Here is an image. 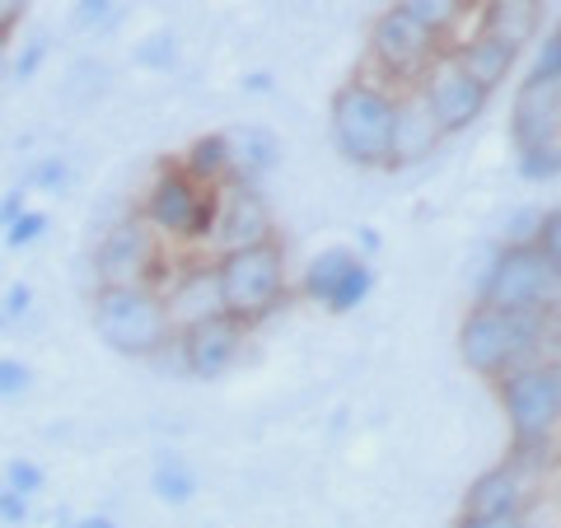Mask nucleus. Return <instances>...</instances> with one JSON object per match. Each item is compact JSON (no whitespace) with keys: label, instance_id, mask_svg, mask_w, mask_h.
I'll use <instances>...</instances> for the list:
<instances>
[{"label":"nucleus","instance_id":"1","mask_svg":"<svg viewBox=\"0 0 561 528\" xmlns=\"http://www.w3.org/2000/svg\"><path fill=\"white\" fill-rule=\"evenodd\" d=\"M557 332L552 313H511V309H491L472 305L468 319L459 323V356L472 375L482 379H505L519 365L548 360L542 342Z\"/></svg>","mask_w":561,"mask_h":528},{"label":"nucleus","instance_id":"2","mask_svg":"<svg viewBox=\"0 0 561 528\" xmlns=\"http://www.w3.org/2000/svg\"><path fill=\"white\" fill-rule=\"evenodd\" d=\"M90 323L103 346L131 360H154L179 342L164 295L154 286H99L90 299Z\"/></svg>","mask_w":561,"mask_h":528},{"label":"nucleus","instance_id":"3","mask_svg":"<svg viewBox=\"0 0 561 528\" xmlns=\"http://www.w3.org/2000/svg\"><path fill=\"white\" fill-rule=\"evenodd\" d=\"M332 146L346 164L356 169H389L393 150V122H398V94L375 80H346L332 94Z\"/></svg>","mask_w":561,"mask_h":528},{"label":"nucleus","instance_id":"4","mask_svg":"<svg viewBox=\"0 0 561 528\" xmlns=\"http://www.w3.org/2000/svg\"><path fill=\"white\" fill-rule=\"evenodd\" d=\"M216 276H220V299H225V313L239 319L243 328L262 323L267 313L280 309L286 299V253L280 243H257V249H239V253H220L216 257Z\"/></svg>","mask_w":561,"mask_h":528},{"label":"nucleus","instance_id":"5","mask_svg":"<svg viewBox=\"0 0 561 528\" xmlns=\"http://www.w3.org/2000/svg\"><path fill=\"white\" fill-rule=\"evenodd\" d=\"M478 305L511 313H561V272L542 257L538 243H505L486 267Z\"/></svg>","mask_w":561,"mask_h":528},{"label":"nucleus","instance_id":"6","mask_svg":"<svg viewBox=\"0 0 561 528\" xmlns=\"http://www.w3.org/2000/svg\"><path fill=\"white\" fill-rule=\"evenodd\" d=\"M140 220L164 243H210V220H216V187L187 179L179 164L154 173L140 202Z\"/></svg>","mask_w":561,"mask_h":528},{"label":"nucleus","instance_id":"7","mask_svg":"<svg viewBox=\"0 0 561 528\" xmlns=\"http://www.w3.org/2000/svg\"><path fill=\"white\" fill-rule=\"evenodd\" d=\"M515 445H548L561 431V360H534L496 379Z\"/></svg>","mask_w":561,"mask_h":528},{"label":"nucleus","instance_id":"8","mask_svg":"<svg viewBox=\"0 0 561 528\" xmlns=\"http://www.w3.org/2000/svg\"><path fill=\"white\" fill-rule=\"evenodd\" d=\"M445 57V38L431 33L408 10L389 5L370 28V66L383 80H393L398 90H416L426 80V70Z\"/></svg>","mask_w":561,"mask_h":528},{"label":"nucleus","instance_id":"9","mask_svg":"<svg viewBox=\"0 0 561 528\" xmlns=\"http://www.w3.org/2000/svg\"><path fill=\"white\" fill-rule=\"evenodd\" d=\"M511 136H515V150L557 146L561 140V51L552 38H542L529 76H524L515 90Z\"/></svg>","mask_w":561,"mask_h":528},{"label":"nucleus","instance_id":"10","mask_svg":"<svg viewBox=\"0 0 561 528\" xmlns=\"http://www.w3.org/2000/svg\"><path fill=\"white\" fill-rule=\"evenodd\" d=\"M160 257H164V239L150 230L140 216L108 225V234L94 249V272L99 286H154L160 280Z\"/></svg>","mask_w":561,"mask_h":528},{"label":"nucleus","instance_id":"11","mask_svg":"<svg viewBox=\"0 0 561 528\" xmlns=\"http://www.w3.org/2000/svg\"><path fill=\"white\" fill-rule=\"evenodd\" d=\"M300 290H305L309 305H323L328 313H351V309H360L365 299H370L375 267L356 249L332 243V249L309 257V267L300 276Z\"/></svg>","mask_w":561,"mask_h":528},{"label":"nucleus","instance_id":"12","mask_svg":"<svg viewBox=\"0 0 561 528\" xmlns=\"http://www.w3.org/2000/svg\"><path fill=\"white\" fill-rule=\"evenodd\" d=\"M272 243V210L262 202V192L249 179H230L216 187V220H210V249L220 253H239V249H257Z\"/></svg>","mask_w":561,"mask_h":528},{"label":"nucleus","instance_id":"13","mask_svg":"<svg viewBox=\"0 0 561 528\" xmlns=\"http://www.w3.org/2000/svg\"><path fill=\"white\" fill-rule=\"evenodd\" d=\"M416 94H421V103L431 108V117H435V127H440L445 136H454V131H468L472 122H478L482 113H486V90L482 84H472L468 76H463V66L449 57L435 61L431 70H426V80L416 84Z\"/></svg>","mask_w":561,"mask_h":528},{"label":"nucleus","instance_id":"14","mask_svg":"<svg viewBox=\"0 0 561 528\" xmlns=\"http://www.w3.org/2000/svg\"><path fill=\"white\" fill-rule=\"evenodd\" d=\"M243 328L239 319H230V313H216V319H206L197 328H183L179 332V365L187 369L192 379H220L225 369H230L239 360L243 351Z\"/></svg>","mask_w":561,"mask_h":528},{"label":"nucleus","instance_id":"15","mask_svg":"<svg viewBox=\"0 0 561 528\" xmlns=\"http://www.w3.org/2000/svg\"><path fill=\"white\" fill-rule=\"evenodd\" d=\"M160 295H164V309H169L173 332L197 328L206 319H216V313H225L216 262H183V267L173 272L169 290H160Z\"/></svg>","mask_w":561,"mask_h":528},{"label":"nucleus","instance_id":"16","mask_svg":"<svg viewBox=\"0 0 561 528\" xmlns=\"http://www.w3.org/2000/svg\"><path fill=\"white\" fill-rule=\"evenodd\" d=\"M534 468L519 459H505L496 468H486L463 496V515H524L534 491Z\"/></svg>","mask_w":561,"mask_h":528},{"label":"nucleus","instance_id":"17","mask_svg":"<svg viewBox=\"0 0 561 528\" xmlns=\"http://www.w3.org/2000/svg\"><path fill=\"white\" fill-rule=\"evenodd\" d=\"M440 127H435L431 108L421 103L416 90L398 94V122H393V150H389V169H402V164H421L426 154H435L440 146Z\"/></svg>","mask_w":561,"mask_h":528},{"label":"nucleus","instance_id":"18","mask_svg":"<svg viewBox=\"0 0 561 528\" xmlns=\"http://www.w3.org/2000/svg\"><path fill=\"white\" fill-rule=\"evenodd\" d=\"M538 28H542V0H482L478 33H486V38L524 51L538 38Z\"/></svg>","mask_w":561,"mask_h":528},{"label":"nucleus","instance_id":"19","mask_svg":"<svg viewBox=\"0 0 561 528\" xmlns=\"http://www.w3.org/2000/svg\"><path fill=\"white\" fill-rule=\"evenodd\" d=\"M449 57L463 66V76H468L472 84H482V90L491 94V90H501V84L515 76L519 51L505 47V43H496V38H486V33H472V38L454 47Z\"/></svg>","mask_w":561,"mask_h":528},{"label":"nucleus","instance_id":"20","mask_svg":"<svg viewBox=\"0 0 561 528\" xmlns=\"http://www.w3.org/2000/svg\"><path fill=\"white\" fill-rule=\"evenodd\" d=\"M187 179H197L202 187H220L234 179V160H230V140H225V131H206L187 146L183 164H179Z\"/></svg>","mask_w":561,"mask_h":528},{"label":"nucleus","instance_id":"21","mask_svg":"<svg viewBox=\"0 0 561 528\" xmlns=\"http://www.w3.org/2000/svg\"><path fill=\"white\" fill-rule=\"evenodd\" d=\"M225 140H230V160H234V179H262L272 164H276V136L267 127H234V131H225Z\"/></svg>","mask_w":561,"mask_h":528},{"label":"nucleus","instance_id":"22","mask_svg":"<svg viewBox=\"0 0 561 528\" xmlns=\"http://www.w3.org/2000/svg\"><path fill=\"white\" fill-rule=\"evenodd\" d=\"M150 486L164 505H187L197 496V472H192L183 454H160V463L150 468Z\"/></svg>","mask_w":561,"mask_h":528},{"label":"nucleus","instance_id":"23","mask_svg":"<svg viewBox=\"0 0 561 528\" xmlns=\"http://www.w3.org/2000/svg\"><path fill=\"white\" fill-rule=\"evenodd\" d=\"M393 5H398V10H408L412 20H421L431 33H440V38H445V33L459 28V20L468 14L472 0H393Z\"/></svg>","mask_w":561,"mask_h":528},{"label":"nucleus","instance_id":"24","mask_svg":"<svg viewBox=\"0 0 561 528\" xmlns=\"http://www.w3.org/2000/svg\"><path fill=\"white\" fill-rule=\"evenodd\" d=\"M173 61H179V38H173L169 28H154V33H146V38L136 43V66H146V70H169Z\"/></svg>","mask_w":561,"mask_h":528},{"label":"nucleus","instance_id":"25","mask_svg":"<svg viewBox=\"0 0 561 528\" xmlns=\"http://www.w3.org/2000/svg\"><path fill=\"white\" fill-rule=\"evenodd\" d=\"M47 234V210H20V216H14L10 225H5V249H33V243H38Z\"/></svg>","mask_w":561,"mask_h":528},{"label":"nucleus","instance_id":"26","mask_svg":"<svg viewBox=\"0 0 561 528\" xmlns=\"http://www.w3.org/2000/svg\"><path fill=\"white\" fill-rule=\"evenodd\" d=\"M519 179H529V183L561 179V154H557V146H529V150H519Z\"/></svg>","mask_w":561,"mask_h":528},{"label":"nucleus","instance_id":"27","mask_svg":"<svg viewBox=\"0 0 561 528\" xmlns=\"http://www.w3.org/2000/svg\"><path fill=\"white\" fill-rule=\"evenodd\" d=\"M5 486L33 501V496H38V491L47 486V472L33 463V459H10V463H5Z\"/></svg>","mask_w":561,"mask_h":528},{"label":"nucleus","instance_id":"28","mask_svg":"<svg viewBox=\"0 0 561 528\" xmlns=\"http://www.w3.org/2000/svg\"><path fill=\"white\" fill-rule=\"evenodd\" d=\"M28 383H33V369L24 360L0 356V398H20V393H28Z\"/></svg>","mask_w":561,"mask_h":528},{"label":"nucleus","instance_id":"29","mask_svg":"<svg viewBox=\"0 0 561 528\" xmlns=\"http://www.w3.org/2000/svg\"><path fill=\"white\" fill-rule=\"evenodd\" d=\"M538 249L542 257L552 262V267L561 272V206L557 210H542V230H538Z\"/></svg>","mask_w":561,"mask_h":528},{"label":"nucleus","instance_id":"30","mask_svg":"<svg viewBox=\"0 0 561 528\" xmlns=\"http://www.w3.org/2000/svg\"><path fill=\"white\" fill-rule=\"evenodd\" d=\"M538 230H542V210H515L511 225H505V243H538Z\"/></svg>","mask_w":561,"mask_h":528},{"label":"nucleus","instance_id":"31","mask_svg":"<svg viewBox=\"0 0 561 528\" xmlns=\"http://www.w3.org/2000/svg\"><path fill=\"white\" fill-rule=\"evenodd\" d=\"M66 179H70V169H66V160H43L38 169L28 173V187H43V192H61L66 187Z\"/></svg>","mask_w":561,"mask_h":528},{"label":"nucleus","instance_id":"32","mask_svg":"<svg viewBox=\"0 0 561 528\" xmlns=\"http://www.w3.org/2000/svg\"><path fill=\"white\" fill-rule=\"evenodd\" d=\"M0 524H10V528L28 524V496H20V491H10L5 482H0Z\"/></svg>","mask_w":561,"mask_h":528},{"label":"nucleus","instance_id":"33","mask_svg":"<svg viewBox=\"0 0 561 528\" xmlns=\"http://www.w3.org/2000/svg\"><path fill=\"white\" fill-rule=\"evenodd\" d=\"M33 305V290L24 286V280H14V286L5 290V305H0V323H14V319H24Z\"/></svg>","mask_w":561,"mask_h":528},{"label":"nucleus","instance_id":"34","mask_svg":"<svg viewBox=\"0 0 561 528\" xmlns=\"http://www.w3.org/2000/svg\"><path fill=\"white\" fill-rule=\"evenodd\" d=\"M454 528H529V515H459Z\"/></svg>","mask_w":561,"mask_h":528},{"label":"nucleus","instance_id":"35","mask_svg":"<svg viewBox=\"0 0 561 528\" xmlns=\"http://www.w3.org/2000/svg\"><path fill=\"white\" fill-rule=\"evenodd\" d=\"M43 57H47V43H43V38H33V43H24V51H20V61H14V70H20V80H33V76H38V66H43Z\"/></svg>","mask_w":561,"mask_h":528},{"label":"nucleus","instance_id":"36","mask_svg":"<svg viewBox=\"0 0 561 528\" xmlns=\"http://www.w3.org/2000/svg\"><path fill=\"white\" fill-rule=\"evenodd\" d=\"M76 20L90 28V24H108L113 20V0H76Z\"/></svg>","mask_w":561,"mask_h":528},{"label":"nucleus","instance_id":"37","mask_svg":"<svg viewBox=\"0 0 561 528\" xmlns=\"http://www.w3.org/2000/svg\"><path fill=\"white\" fill-rule=\"evenodd\" d=\"M28 183H20V187H10L5 192V202H0V230H5V225L14 220V216H20V210H28Z\"/></svg>","mask_w":561,"mask_h":528},{"label":"nucleus","instance_id":"38","mask_svg":"<svg viewBox=\"0 0 561 528\" xmlns=\"http://www.w3.org/2000/svg\"><path fill=\"white\" fill-rule=\"evenodd\" d=\"M24 10H28V0H0V38H10V33L20 28Z\"/></svg>","mask_w":561,"mask_h":528},{"label":"nucleus","instance_id":"39","mask_svg":"<svg viewBox=\"0 0 561 528\" xmlns=\"http://www.w3.org/2000/svg\"><path fill=\"white\" fill-rule=\"evenodd\" d=\"M70 528H117L108 515H80V519H70Z\"/></svg>","mask_w":561,"mask_h":528},{"label":"nucleus","instance_id":"40","mask_svg":"<svg viewBox=\"0 0 561 528\" xmlns=\"http://www.w3.org/2000/svg\"><path fill=\"white\" fill-rule=\"evenodd\" d=\"M243 90H249V94H267V90H272V80H267V76H262V70H257V76H249V80H243Z\"/></svg>","mask_w":561,"mask_h":528},{"label":"nucleus","instance_id":"41","mask_svg":"<svg viewBox=\"0 0 561 528\" xmlns=\"http://www.w3.org/2000/svg\"><path fill=\"white\" fill-rule=\"evenodd\" d=\"M5 70H10V51H5V38H0V80H5Z\"/></svg>","mask_w":561,"mask_h":528},{"label":"nucleus","instance_id":"42","mask_svg":"<svg viewBox=\"0 0 561 528\" xmlns=\"http://www.w3.org/2000/svg\"><path fill=\"white\" fill-rule=\"evenodd\" d=\"M548 38H552V43H557V51H561V20L552 24V33H548Z\"/></svg>","mask_w":561,"mask_h":528},{"label":"nucleus","instance_id":"43","mask_svg":"<svg viewBox=\"0 0 561 528\" xmlns=\"http://www.w3.org/2000/svg\"><path fill=\"white\" fill-rule=\"evenodd\" d=\"M557 154H561V140H557Z\"/></svg>","mask_w":561,"mask_h":528}]
</instances>
